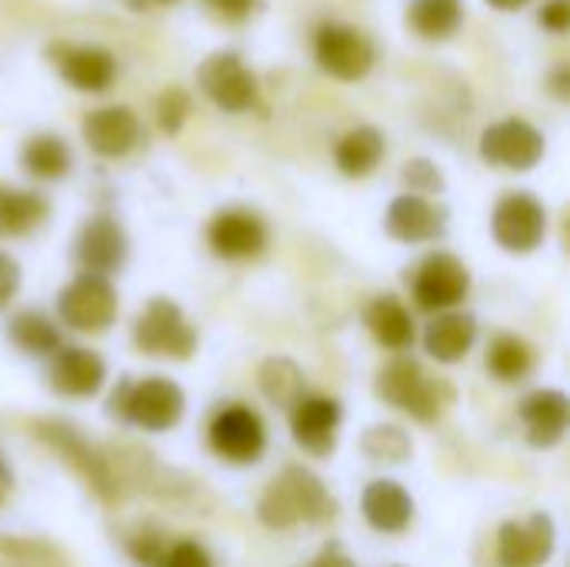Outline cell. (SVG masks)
Returning a JSON list of instances; mask_svg holds the SVG:
<instances>
[{"label":"cell","instance_id":"ba28073f","mask_svg":"<svg viewBox=\"0 0 570 567\" xmlns=\"http://www.w3.org/2000/svg\"><path fill=\"white\" fill-rule=\"evenodd\" d=\"M481 157L504 170H531L544 157V137L534 124L508 117L481 134Z\"/></svg>","mask_w":570,"mask_h":567},{"label":"cell","instance_id":"ab89813d","mask_svg":"<svg viewBox=\"0 0 570 567\" xmlns=\"http://www.w3.org/2000/svg\"><path fill=\"white\" fill-rule=\"evenodd\" d=\"M554 90H558V97H561V100L568 97V67H561V70H558V77H554Z\"/></svg>","mask_w":570,"mask_h":567},{"label":"cell","instance_id":"cb8c5ba5","mask_svg":"<svg viewBox=\"0 0 570 567\" xmlns=\"http://www.w3.org/2000/svg\"><path fill=\"white\" fill-rule=\"evenodd\" d=\"M384 157V134L377 127H354L341 137L334 160L341 167V174L347 177H364L371 174Z\"/></svg>","mask_w":570,"mask_h":567},{"label":"cell","instance_id":"74e56055","mask_svg":"<svg viewBox=\"0 0 570 567\" xmlns=\"http://www.w3.org/2000/svg\"><path fill=\"white\" fill-rule=\"evenodd\" d=\"M210 3V10L217 13V17H224V20H244L250 10H254V0H207Z\"/></svg>","mask_w":570,"mask_h":567},{"label":"cell","instance_id":"3957f363","mask_svg":"<svg viewBox=\"0 0 570 567\" xmlns=\"http://www.w3.org/2000/svg\"><path fill=\"white\" fill-rule=\"evenodd\" d=\"M197 84L227 114H244L257 104V77L254 70L240 60V53L217 50L200 60L197 67Z\"/></svg>","mask_w":570,"mask_h":567},{"label":"cell","instance_id":"ffe728a7","mask_svg":"<svg viewBox=\"0 0 570 567\" xmlns=\"http://www.w3.org/2000/svg\"><path fill=\"white\" fill-rule=\"evenodd\" d=\"M104 378H107L104 361L83 348H63V351H57V358L50 364V384H53V391H60L67 398L97 394Z\"/></svg>","mask_w":570,"mask_h":567},{"label":"cell","instance_id":"836d02e7","mask_svg":"<svg viewBox=\"0 0 570 567\" xmlns=\"http://www.w3.org/2000/svg\"><path fill=\"white\" fill-rule=\"evenodd\" d=\"M157 567H214V565H210V555H207L200 545H194V541H180V545H174V548H164L160 565Z\"/></svg>","mask_w":570,"mask_h":567},{"label":"cell","instance_id":"1f68e13d","mask_svg":"<svg viewBox=\"0 0 570 567\" xmlns=\"http://www.w3.org/2000/svg\"><path fill=\"white\" fill-rule=\"evenodd\" d=\"M364 451L374 461H404L411 454V441L397 428H371L364 438Z\"/></svg>","mask_w":570,"mask_h":567},{"label":"cell","instance_id":"f35d334b","mask_svg":"<svg viewBox=\"0 0 570 567\" xmlns=\"http://www.w3.org/2000/svg\"><path fill=\"white\" fill-rule=\"evenodd\" d=\"M311 567H354V561H351L344 551H337V548H327V551H324V555H321V558H317V561H314Z\"/></svg>","mask_w":570,"mask_h":567},{"label":"cell","instance_id":"44dd1931","mask_svg":"<svg viewBox=\"0 0 570 567\" xmlns=\"http://www.w3.org/2000/svg\"><path fill=\"white\" fill-rule=\"evenodd\" d=\"M361 508H364V518L371 528L384 531V535H397L411 525L414 518V501L411 495L394 485V481H374L367 485L364 498H361Z\"/></svg>","mask_w":570,"mask_h":567},{"label":"cell","instance_id":"7c38bea8","mask_svg":"<svg viewBox=\"0 0 570 567\" xmlns=\"http://www.w3.org/2000/svg\"><path fill=\"white\" fill-rule=\"evenodd\" d=\"M468 287H471L468 267L454 254H431L417 271L414 297L428 311H444V307H454L458 301H464Z\"/></svg>","mask_w":570,"mask_h":567},{"label":"cell","instance_id":"b9f144b4","mask_svg":"<svg viewBox=\"0 0 570 567\" xmlns=\"http://www.w3.org/2000/svg\"><path fill=\"white\" fill-rule=\"evenodd\" d=\"M7 488H10V475H7V468L0 465V501H3V495H7Z\"/></svg>","mask_w":570,"mask_h":567},{"label":"cell","instance_id":"8992f818","mask_svg":"<svg viewBox=\"0 0 570 567\" xmlns=\"http://www.w3.org/2000/svg\"><path fill=\"white\" fill-rule=\"evenodd\" d=\"M57 311L73 331H104L117 317V294L107 277L80 274L60 291Z\"/></svg>","mask_w":570,"mask_h":567},{"label":"cell","instance_id":"7402d4cb","mask_svg":"<svg viewBox=\"0 0 570 567\" xmlns=\"http://www.w3.org/2000/svg\"><path fill=\"white\" fill-rule=\"evenodd\" d=\"M521 418L528 424L531 444L554 448L568 431V398L561 391H538L524 401Z\"/></svg>","mask_w":570,"mask_h":567},{"label":"cell","instance_id":"9a60e30c","mask_svg":"<svg viewBox=\"0 0 570 567\" xmlns=\"http://www.w3.org/2000/svg\"><path fill=\"white\" fill-rule=\"evenodd\" d=\"M124 257H127V241L120 224L110 217H90L77 237V264L83 267V274L104 277L117 271Z\"/></svg>","mask_w":570,"mask_h":567},{"label":"cell","instance_id":"8fae6325","mask_svg":"<svg viewBox=\"0 0 570 567\" xmlns=\"http://www.w3.org/2000/svg\"><path fill=\"white\" fill-rule=\"evenodd\" d=\"M50 60L57 67V74L83 90V94H100L114 84L117 77V60L110 50L104 47H73V43H53L50 47Z\"/></svg>","mask_w":570,"mask_h":567},{"label":"cell","instance_id":"2e32d148","mask_svg":"<svg viewBox=\"0 0 570 567\" xmlns=\"http://www.w3.org/2000/svg\"><path fill=\"white\" fill-rule=\"evenodd\" d=\"M554 551V525L544 515L531 521H511L501 528V565L504 567H541Z\"/></svg>","mask_w":570,"mask_h":567},{"label":"cell","instance_id":"4fadbf2b","mask_svg":"<svg viewBox=\"0 0 570 567\" xmlns=\"http://www.w3.org/2000/svg\"><path fill=\"white\" fill-rule=\"evenodd\" d=\"M210 444L220 458L234 465L257 461L264 451V424L247 408H227L210 424Z\"/></svg>","mask_w":570,"mask_h":567},{"label":"cell","instance_id":"d6a6232c","mask_svg":"<svg viewBox=\"0 0 570 567\" xmlns=\"http://www.w3.org/2000/svg\"><path fill=\"white\" fill-rule=\"evenodd\" d=\"M190 114V97L180 90V87H170L160 94V104H157V120H160V130L164 134H177L184 127Z\"/></svg>","mask_w":570,"mask_h":567},{"label":"cell","instance_id":"d6986e66","mask_svg":"<svg viewBox=\"0 0 570 567\" xmlns=\"http://www.w3.org/2000/svg\"><path fill=\"white\" fill-rule=\"evenodd\" d=\"M387 234L404 241V244L434 241L444 234V211H438L421 194H401L387 207Z\"/></svg>","mask_w":570,"mask_h":567},{"label":"cell","instance_id":"5bb4252c","mask_svg":"<svg viewBox=\"0 0 570 567\" xmlns=\"http://www.w3.org/2000/svg\"><path fill=\"white\" fill-rule=\"evenodd\" d=\"M83 140L100 157H127L140 144V120L130 107H100L83 117Z\"/></svg>","mask_w":570,"mask_h":567},{"label":"cell","instance_id":"83f0119b","mask_svg":"<svg viewBox=\"0 0 570 567\" xmlns=\"http://www.w3.org/2000/svg\"><path fill=\"white\" fill-rule=\"evenodd\" d=\"M257 378H261L264 398H267L271 404H277V408L294 411V404L307 398V394H304V371H301L294 361H287V358H271V361H264V368H261Z\"/></svg>","mask_w":570,"mask_h":567},{"label":"cell","instance_id":"e0dca14e","mask_svg":"<svg viewBox=\"0 0 570 567\" xmlns=\"http://www.w3.org/2000/svg\"><path fill=\"white\" fill-rule=\"evenodd\" d=\"M207 237H210V247L220 257L240 261V257H254L267 244V227L250 211H220L210 221Z\"/></svg>","mask_w":570,"mask_h":567},{"label":"cell","instance_id":"ac0fdd59","mask_svg":"<svg viewBox=\"0 0 570 567\" xmlns=\"http://www.w3.org/2000/svg\"><path fill=\"white\" fill-rule=\"evenodd\" d=\"M337 424H341V408L331 398H304L291 411L294 441L311 454H327L334 448Z\"/></svg>","mask_w":570,"mask_h":567},{"label":"cell","instance_id":"5b68a950","mask_svg":"<svg viewBox=\"0 0 570 567\" xmlns=\"http://www.w3.org/2000/svg\"><path fill=\"white\" fill-rule=\"evenodd\" d=\"M140 351L147 354H160V358H190V351L197 348V334L190 328V321L184 317V311L164 297L150 301L147 311L137 317V331H134Z\"/></svg>","mask_w":570,"mask_h":567},{"label":"cell","instance_id":"52a82bcc","mask_svg":"<svg viewBox=\"0 0 570 567\" xmlns=\"http://www.w3.org/2000/svg\"><path fill=\"white\" fill-rule=\"evenodd\" d=\"M40 438L63 454L67 465L77 468V475L104 498V501H114L120 495V478L110 465V458L104 451H97L94 444H87L73 428L67 424H40Z\"/></svg>","mask_w":570,"mask_h":567},{"label":"cell","instance_id":"30bf717a","mask_svg":"<svg viewBox=\"0 0 570 567\" xmlns=\"http://www.w3.org/2000/svg\"><path fill=\"white\" fill-rule=\"evenodd\" d=\"M124 414L144 431H167L184 414V391L167 378H147L124 391Z\"/></svg>","mask_w":570,"mask_h":567},{"label":"cell","instance_id":"d590c367","mask_svg":"<svg viewBox=\"0 0 570 567\" xmlns=\"http://www.w3.org/2000/svg\"><path fill=\"white\" fill-rule=\"evenodd\" d=\"M541 27L551 33H564L570 27V0H548L541 7Z\"/></svg>","mask_w":570,"mask_h":567},{"label":"cell","instance_id":"60d3db41","mask_svg":"<svg viewBox=\"0 0 570 567\" xmlns=\"http://www.w3.org/2000/svg\"><path fill=\"white\" fill-rule=\"evenodd\" d=\"M488 3H491L494 10H521L528 0H488Z\"/></svg>","mask_w":570,"mask_h":567},{"label":"cell","instance_id":"e575fe53","mask_svg":"<svg viewBox=\"0 0 570 567\" xmlns=\"http://www.w3.org/2000/svg\"><path fill=\"white\" fill-rule=\"evenodd\" d=\"M404 180L411 184V190H441V174L428 160H411L404 167Z\"/></svg>","mask_w":570,"mask_h":567},{"label":"cell","instance_id":"4dcf8cb0","mask_svg":"<svg viewBox=\"0 0 570 567\" xmlns=\"http://www.w3.org/2000/svg\"><path fill=\"white\" fill-rule=\"evenodd\" d=\"M10 338H13L27 354H50V351H60V334H57V328H53L47 317L33 314V311L13 317Z\"/></svg>","mask_w":570,"mask_h":567},{"label":"cell","instance_id":"484cf974","mask_svg":"<svg viewBox=\"0 0 570 567\" xmlns=\"http://www.w3.org/2000/svg\"><path fill=\"white\" fill-rule=\"evenodd\" d=\"M407 17H411V27L417 37L448 40L458 33V27L464 20V7H461V0H414Z\"/></svg>","mask_w":570,"mask_h":567},{"label":"cell","instance_id":"4316f807","mask_svg":"<svg viewBox=\"0 0 570 567\" xmlns=\"http://www.w3.org/2000/svg\"><path fill=\"white\" fill-rule=\"evenodd\" d=\"M47 217V201L30 190H13L0 184V237H17Z\"/></svg>","mask_w":570,"mask_h":567},{"label":"cell","instance_id":"603a6c76","mask_svg":"<svg viewBox=\"0 0 570 567\" xmlns=\"http://www.w3.org/2000/svg\"><path fill=\"white\" fill-rule=\"evenodd\" d=\"M474 338H478V324H474L471 314H441V317H434L428 324L424 348H428L431 358H438L444 364H454L474 348Z\"/></svg>","mask_w":570,"mask_h":567},{"label":"cell","instance_id":"f1b7e54d","mask_svg":"<svg viewBox=\"0 0 570 567\" xmlns=\"http://www.w3.org/2000/svg\"><path fill=\"white\" fill-rule=\"evenodd\" d=\"M23 167L40 180H57L70 170V147L53 134H37L23 144Z\"/></svg>","mask_w":570,"mask_h":567},{"label":"cell","instance_id":"8d00e7d4","mask_svg":"<svg viewBox=\"0 0 570 567\" xmlns=\"http://www.w3.org/2000/svg\"><path fill=\"white\" fill-rule=\"evenodd\" d=\"M17 287H20V267H17V261L10 254L0 251V307L10 304Z\"/></svg>","mask_w":570,"mask_h":567},{"label":"cell","instance_id":"7bdbcfd3","mask_svg":"<svg viewBox=\"0 0 570 567\" xmlns=\"http://www.w3.org/2000/svg\"><path fill=\"white\" fill-rule=\"evenodd\" d=\"M150 3H177V0H150Z\"/></svg>","mask_w":570,"mask_h":567},{"label":"cell","instance_id":"277c9868","mask_svg":"<svg viewBox=\"0 0 570 567\" xmlns=\"http://www.w3.org/2000/svg\"><path fill=\"white\" fill-rule=\"evenodd\" d=\"M377 391L384 401H391L394 408H404L407 414H414L417 421H431L441 414L444 398H441V384H434L417 361L411 358H397L381 371Z\"/></svg>","mask_w":570,"mask_h":567},{"label":"cell","instance_id":"d4e9b609","mask_svg":"<svg viewBox=\"0 0 570 567\" xmlns=\"http://www.w3.org/2000/svg\"><path fill=\"white\" fill-rule=\"evenodd\" d=\"M367 328L391 351H404L414 341V321L394 297H377L367 307Z\"/></svg>","mask_w":570,"mask_h":567},{"label":"cell","instance_id":"9c48e42d","mask_svg":"<svg viewBox=\"0 0 570 567\" xmlns=\"http://www.w3.org/2000/svg\"><path fill=\"white\" fill-rule=\"evenodd\" d=\"M494 237L504 251L528 254L544 241L548 231V214L538 197L531 194H508L498 201L494 217H491Z\"/></svg>","mask_w":570,"mask_h":567},{"label":"cell","instance_id":"6da1fadb","mask_svg":"<svg viewBox=\"0 0 570 567\" xmlns=\"http://www.w3.org/2000/svg\"><path fill=\"white\" fill-rule=\"evenodd\" d=\"M331 511L334 501L327 498L324 485L304 468H287L281 478L271 481L261 498V521L277 531L294 528L301 521H324Z\"/></svg>","mask_w":570,"mask_h":567},{"label":"cell","instance_id":"f546056e","mask_svg":"<svg viewBox=\"0 0 570 567\" xmlns=\"http://www.w3.org/2000/svg\"><path fill=\"white\" fill-rule=\"evenodd\" d=\"M534 364V354L531 348L514 338V334H501L494 338L491 351H488V368L501 378V381H521Z\"/></svg>","mask_w":570,"mask_h":567},{"label":"cell","instance_id":"7a4b0ae2","mask_svg":"<svg viewBox=\"0 0 570 567\" xmlns=\"http://www.w3.org/2000/svg\"><path fill=\"white\" fill-rule=\"evenodd\" d=\"M317 67L334 80H364L374 67V43L364 30L351 23H321L314 37Z\"/></svg>","mask_w":570,"mask_h":567}]
</instances>
